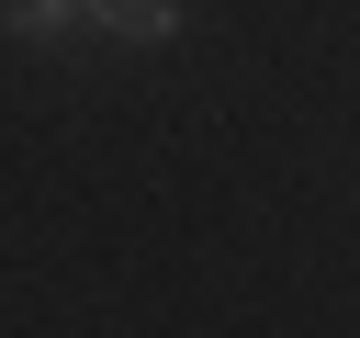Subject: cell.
Returning a JSON list of instances; mask_svg holds the SVG:
<instances>
[{
  "instance_id": "1",
  "label": "cell",
  "mask_w": 360,
  "mask_h": 338,
  "mask_svg": "<svg viewBox=\"0 0 360 338\" xmlns=\"http://www.w3.org/2000/svg\"><path fill=\"white\" fill-rule=\"evenodd\" d=\"M90 23H112V34H180V0H90Z\"/></svg>"
},
{
  "instance_id": "2",
  "label": "cell",
  "mask_w": 360,
  "mask_h": 338,
  "mask_svg": "<svg viewBox=\"0 0 360 338\" xmlns=\"http://www.w3.org/2000/svg\"><path fill=\"white\" fill-rule=\"evenodd\" d=\"M68 11H90V0H11V11H0V34H22V45H45V34L68 23Z\"/></svg>"
}]
</instances>
